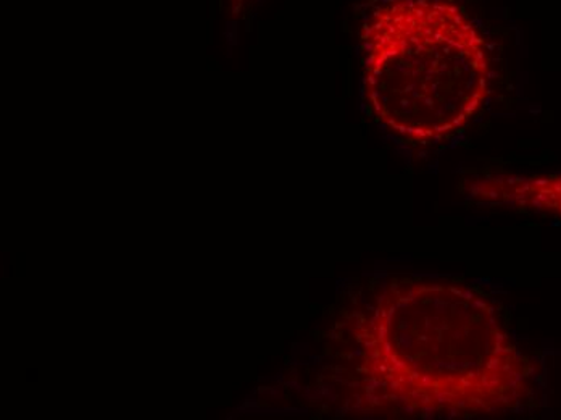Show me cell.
<instances>
[{
	"mask_svg": "<svg viewBox=\"0 0 561 420\" xmlns=\"http://www.w3.org/2000/svg\"><path fill=\"white\" fill-rule=\"evenodd\" d=\"M366 408L403 418L510 415L531 402L536 368L484 293L391 276L355 327Z\"/></svg>",
	"mask_w": 561,
	"mask_h": 420,
	"instance_id": "6da1fadb",
	"label": "cell"
},
{
	"mask_svg": "<svg viewBox=\"0 0 561 420\" xmlns=\"http://www.w3.org/2000/svg\"><path fill=\"white\" fill-rule=\"evenodd\" d=\"M373 117L416 145L463 129L491 90L488 41L454 0H381L362 26Z\"/></svg>",
	"mask_w": 561,
	"mask_h": 420,
	"instance_id": "7a4b0ae2",
	"label": "cell"
},
{
	"mask_svg": "<svg viewBox=\"0 0 561 420\" xmlns=\"http://www.w3.org/2000/svg\"><path fill=\"white\" fill-rule=\"evenodd\" d=\"M465 191L478 203L561 218V173L478 177Z\"/></svg>",
	"mask_w": 561,
	"mask_h": 420,
	"instance_id": "3957f363",
	"label": "cell"
}]
</instances>
